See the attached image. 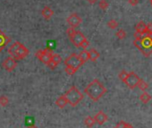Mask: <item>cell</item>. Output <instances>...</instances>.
Instances as JSON below:
<instances>
[{"label": "cell", "mask_w": 152, "mask_h": 128, "mask_svg": "<svg viewBox=\"0 0 152 128\" xmlns=\"http://www.w3.org/2000/svg\"><path fill=\"white\" fill-rule=\"evenodd\" d=\"M107 91V88L98 79H94L84 89V93L87 94L93 101L99 100Z\"/></svg>", "instance_id": "6da1fadb"}, {"label": "cell", "mask_w": 152, "mask_h": 128, "mask_svg": "<svg viewBox=\"0 0 152 128\" xmlns=\"http://www.w3.org/2000/svg\"><path fill=\"white\" fill-rule=\"evenodd\" d=\"M133 45L145 56H149L152 53V36L145 34L140 39H134Z\"/></svg>", "instance_id": "7a4b0ae2"}, {"label": "cell", "mask_w": 152, "mask_h": 128, "mask_svg": "<svg viewBox=\"0 0 152 128\" xmlns=\"http://www.w3.org/2000/svg\"><path fill=\"white\" fill-rule=\"evenodd\" d=\"M8 53L10 54V56L17 60H22L24 59L28 55H29V50L28 48L23 45L21 42L19 41H15V43L12 44V46L8 48Z\"/></svg>", "instance_id": "3957f363"}, {"label": "cell", "mask_w": 152, "mask_h": 128, "mask_svg": "<svg viewBox=\"0 0 152 128\" xmlns=\"http://www.w3.org/2000/svg\"><path fill=\"white\" fill-rule=\"evenodd\" d=\"M64 95L65 96L68 104L72 107H76L83 99V94L76 86H72Z\"/></svg>", "instance_id": "277c9868"}, {"label": "cell", "mask_w": 152, "mask_h": 128, "mask_svg": "<svg viewBox=\"0 0 152 128\" xmlns=\"http://www.w3.org/2000/svg\"><path fill=\"white\" fill-rule=\"evenodd\" d=\"M64 65H65V67L67 68H70L72 69V71H74L75 73L78 71V69L83 65V62L81 61L80 57H79V55L77 54H72L70 55L65 60H64Z\"/></svg>", "instance_id": "5b68a950"}, {"label": "cell", "mask_w": 152, "mask_h": 128, "mask_svg": "<svg viewBox=\"0 0 152 128\" xmlns=\"http://www.w3.org/2000/svg\"><path fill=\"white\" fill-rule=\"evenodd\" d=\"M53 55V50L50 48H46V49H39L35 53V56L41 61L42 63H44L45 65H48L51 57Z\"/></svg>", "instance_id": "8992f818"}, {"label": "cell", "mask_w": 152, "mask_h": 128, "mask_svg": "<svg viewBox=\"0 0 152 128\" xmlns=\"http://www.w3.org/2000/svg\"><path fill=\"white\" fill-rule=\"evenodd\" d=\"M140 81V77L134 73V72H131V73H128V75L125 79V81L124 82L126 86H128L130 89L133 90L137 87V84Z\"/></svg>", "instance_id": "52a82bcc"}, {"label": "cell", "mask_w": 152, "mask_h": 128, "mask_svg": "<svg viewBox=\"0 0 152 128\" xmlns=\"http://www.w3.org/2000/svg\"><path fill=\"white\" fill-rule=\"evenodd\" d=\"M66 22L68 23V24L70 25V27L76 28V27H78L83 23V19L77 14H76V13H73V14H71L67 17Z\"/></svg>", "instance_id": "ba28073f"}, {"label": "cell", "mask_w": 152, "mask_h": 128, "mask_svg": "<svg viewBox=\"0 0 152 128\" xmlns=\"http://www.w3.org/2000/svg\"><path fill=\"white\" fill-rule=\"evenodd\" d=\"M16 66H17L16 60L14 59L12 56H9V57L6 58V59L4 60L3 64H2L3 68H4L6 71H7V72H12V71H14V70L15 69Z\"/></svg>", "instance_id": "9c48e42d"}, {"label": "cell", "mask_w": 152, "mask_h": 128, "mask_svg": "<svg viewBox=\"0 0 152 128\" xmlns=\"http://www.w3.org/2000/svg\"><path fill=\"white\" fill-rule=\"evenodd\" d=\"M86 39L85 36L83 35V32H81L80 31H76L75 33L73 34V36L72 38H70L72 43L76 47V48H80L82 42L83 41V39Z\"/></svg>", "instance_id": "30bf717a"}, {"label": "cell", "mask_w": 152, "mask_h": 128, "mask_svg": "<svg viewBox=\"0 0 152 128\" xmlns=\"http://www.w3.org/2000/svg\"><path fill=\"white\" fill-rule=\"evenodd\" d=\"M61 62H62V57H61V56L58 55V54H53V55H52V57H51V60H50L49 64L48 65V67L50 69L54 70Z\"/></svg>", "instance_id": "8fae6325"}, {"label": "cell", "mask_w": 152, "mask_h": 128, "mask_svg": "<svg viewBox=\"0 0 152 128\" xmlns=\"http://www.w3.org/2000/svg\"><path fill=\"white\" fill-rule=\"evenodd\" d=\"M107 119H108L107 115L105 112H103V111H99V112L95 115V116H94L95 122H96L98 124H99V125L104 124L107 121Z\"/></svg>", "instance_id": "7c38bea8"}, {"label": "cell", "mask_w": 152, "mask_h": 128, "mask_svg": "<svg viewBox=\"0 0 152 128\" xmlns=\"http://www.w3.org/2000/svg\"><path fill=\"white\" fill-rule=\"evenodd\" d=\"M10 41H11V39L7 35H6L4 31L0 30V51H2Z\"/></svg>", "instance_id": "4fadbf2b"}, {"label": "cell", "mask_w": 152, "mask_h": 128, "mask_svg": "<svg viewBox=\"0 0 152 128\" xmlns=\"http://www.w3.org/2000/svg\"><path fill=\"white\" fill-rule=\"evenodd\" d=\"M41 15L44 19L46 20H49L52 18V16L54 15V11L48 6L44 7V8L41 11Z\"/></svg>", "instance_id": "5bb4252c"}, {"label": "cell", "mask_w": 152, "mask_h": 128, "mask_svg": "<svg viewBox=\"0 0 152 128\" xmlns=\"http://www.w3.org/2000/svg\"><path fill=\"white\" fill-rule=\"evenodd\" d=\"M135 30H136L137 32H139V33H140L142 35H145L146 32H147V24L144 22L140 21L135 26Z\"/></svg>", "instance_id": "9a60e30c"}, {"label": "cell", "mask_w": 152, "mask_h": 128, "mask_svg": "<svg viewBox=\"0 0 152 128\" xmlns=\"http://www.w3.org/2000/svg\"><path fill=\"white\" fill-rule=\"evenodd\" d=\"M67 104H68V102H67V99H66V98H65L64 95L60 96V97L56 100V105L59 108H64Z\"/></svg>", "instance_id": "2e32d148"}, {"label": "cell", "mask_w": 152, "mask_h": 128, "mask_svg": "<svg viewBox=\"0 0 152 128\" xmlns=\"http://www.w3.org/2000/svg\"><path fill=\"white\" fill-rule=\"evenodd\" d=\"M89 52V56H90V60L92 62H95L99 59V53L95 49V48H91L90 50H88Z\"/></svg>", "instance_id": "e0dca14e"}, {"label": "cell", "mask_w": 152, "mask_h": 128, "mask_svg": "<svg viewBox=\"0 0 152 128\" xmlns=\"http://www.w3.org/2000/svg\"><path fill=\"white\" fill-rule=\"evenodd\" d=\"M79 57H80V59H81V61L83 62V64H85L87 61H89L90 60V56H89V52H88V50H83V51H81L80 52V54H79Z\"/></svg>", "instance_id": "ac0fdd59"}, {"label": "cell", "mask_w": 152, "mask_h": 128, "mask_svg": "<svg viewBox=\"0 0 152 128\" xmlns=\"http://www.w3.org/2000/svg\"><path fill=\"white\" fill-rule=\"evenodd\" d=\"M95 120H94V117H92V116H86L85 117V119H84V124H85V125L87 126V127H89V128H92L93 127V125L95 124Z\"/></svg>", "instance_id": "d6986e66"}, {"label": "cell", "mask_w": 152, "mask_h": 128, "mask_svg": "<svg viewBox=\"0 0 152 128\" xmlns=\"http://www.w3.org/2000/svg\"><path fill=\"white\" fill-rule=\"evenodd\" d=\"M140 100L142 103L147 104L148 102H149V101L151 100V96H150L148 92L144 91V92L140 96Z\"/></svg>", "instance_id": "ffe728a7"}, {"label": "cell", "mask_w": 152, "mask_h": 128, "mask_svg": "<svg viewBox=\"0 0 152 128\" xmlns=\"http://www.w3.org/2000/svg\"><path fill=\"white\" fill-rule=\"evenodd\" d=\"M115 128H133V126L129 123H126L124 121H120L115 124Z\"/></svg>", "instance_id": "44dd1931"}, {"label": "cell", "mask_w": 152, "mask_h": 128, "mask_svg": "<svg viewBox=\"0 0 152 128\" xmlns=\"http://www.w3.org/2000/svg\"><path fill=\"white\" fill-rule=\"evenodd\" d=\"M137 87H138L140 91H145L148 88V84L144 80L140 79V81H139V83H138V84H137Z\"/></svg>", "instance_id": "7402d4cb"}, {"label": "cell", "mask_w": 152, "mask_h": 128, "mask_svg": "<svg viewBox=\"0 0 152 128\" xmlns=\"http://www.w3.org/2000/svg\"><path fill=\"white\" fill-rule=\"evenodd\" d=\"M8 104H9V99L7 96H5V95L0 96V106L7 107Z\"/></svg>", "instance_id": "603a6c76"}, {"label": "cell", "mask_w": 152, "mask_h": 128, "mask_svg": "<svg viewBox=\"0 0 152 128\" xmlns=\"http://www.w3.org/2000/svg\"><path fill=\"white\" fill-rule=\"evenodd\" d=\"M99 7L102 10H107L109 7V3L107 1V0H100L99 3Z\"/></svg>", "instance_id": "cb8c5ba5"}, {"label": "cell", "mask_w": 152, "mask_h": 128, "mask_svg": "<svg viewBox=\"0 0 152 128\" xmlns=\"http://www.w3.org/2000/svg\"><path fill=\"white\" fill-rule=\"evenodd\" d=\"M115 36H116L119 39H124L126 37V32H125V31H124V30L120 29L119 31H116Z\"/></svg>", "instance_id": "d4e9b609"}, {"label": "cell", "mask_w": 152, "mask_h": 128, "mask_svg": "<svg viewBox=\"0 0 152 128\" xmlns=\"http://www.w3.org/2000/svg\"><path fill=\"white\" fill-rule=\"evenodd\" d=\"M107 26H108L110 29L114 30V29H116V28L118 27V23H117L115 20L112 19V20L108 21V23H107Z\"/></svg>", "instance_id": "484cf974"}, {"label": "cell", "mask_w": 152, "mask_h": 128, "mask_svg": "<svg viewBox=\"0 0 152 128\" xmlns=\"http://www.w3.org/2000/svg\"><path fill=\"white\" fill-rule=\"evenodd\" d=\"M127 75H128V73H127L126 71L123 70V71H121V72L119 73L118 77H119V79H120L122 82H124L125 79H126V77H127Z\"/></svg>", "instance_id": "4316f807"}, {"label": "cell", "mask_w": 152, "mask_h": 128, "mask_svg": "<svg viewBox=\"0 0 152 128\" xmlns=\"http://www.w3.org/2000/svg\"><path fill=\"white\" fill-rule=\"evenodd\" d=\"M75 29L74 28H72V27H70L69 29H67V31H66V33H67V35H68V37L69 38H72V36H73V34L75 33Z\"/></svg>", "instance_id": "83f0119b"}, {"label": "cell", "mask_w": 152, "mask_h": 128, "mask_svg": "<svg viewBox=\"0 0 152 128\" xmlns=\"http://www.w3.org/2000/svg\"><path fill=\"white\" fill-rule=\"evenodd\" d=\"M90 46V42H89V40L87 39H83V41L82 42V44H81V48H83V49H86L88 47Z\"/></svg>", "instance_id": "f1b7e54d"}, {"label": "cell", "mask_w": 152, "mask_h": 128, "mask_svg": "<svg viewBox=\"0 0 152 128\" xmlns=\"http://www.w3.org/2000/svg\"><path fill=\"white\" fill-rule=\"evenodd\" d=\"M146 34L152 36V23H151L147 24V32H146Z\"/></svg>", "instance_id": "f546056e"}, {"label": "cell", "mask_w": 152, "mask_h": 128, "mask_svg": "<svg viewBox=\"0 0 152 128\" xmlns=\"http://www.w3.org/2000/svg\"><path fill=\"white\" fill-rule=\"evenodd\" d=\"M128 3H129L131 6H132V7H135V6L138 5L139 0H128Z\"/></svg>", "instance_id": "4dcf8cb0"}, {"label": "cell", "mask_w": 152, "mask_h": 128, "mask_svg": "<svg viewBox=\"0 0 152 128\" xmlns=\"http://www.w3.org/2000/svg\"><path fill=\"white\" fill-rule=\"evenodd\" d=\"M143 36H144V35H142V34H140V33H139V32H137V31H135V33H134V38H135L136 39H141Z\"/></svg>", "instance_id": "1f68e13d"}, {"label": "cell", "mask_w": 152, "mask_h": 128, "mask_svg": "<svg viewBox=\"0 0 152 128\" xmlns=\"http://www.w3.org/2000/svg\"><path fill=\"white\" fill-rule=\"evenodd\" d=\"M87 1L91 4V5H94L98 2V0H87Z\"/></svg>", "instance_id": "d6a6232c"}, {"label": "cell", "mask_w": 152, "mask_h": 128, "mask_svg": "<svg viewBox=\"0 0 152 128\" xmlns=\"http://www.w3.org/2000/svg\"><path fill=\"white\" fill-rule=\"evenodd\" d=\"M28 128H39V127L36 126V125H34V124H31V125H29Z\"/></svg>", "instance_id": "836d02e7"}, {"label": "cell", "mask_w": 152, "mask_h": 128, "mask_svg": "<svg viewBox=\"0 0 152 128\" xmlns=\"http://www.w3.org/2000/svg\"><path fill=\"white\" fill-rule=\"evenodd\" d=\"M149 2H150V5L152 6V0H149Z\"/></svg>", "instance_id": "e575fe53"}]
</instances>
